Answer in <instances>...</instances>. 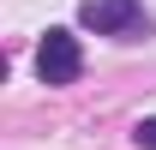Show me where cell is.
<instances>
[{"label":"cell","instance_id":"1","mask_svg":"<svg viewBox=\"0 0 156 150\" xmlns=\"http://www.w3.org/2000/svg\"><path fill=\"white\" fill-rule=\"evenodd\" d=\"M78 18L90 24L96 36H126V42L150 30V18H144V6H138V0H84V6H78Z\"/></svg>","mask_w":156,"mask_h":150},{"label":"cell","instance_id":"2","mask_svg":"<svg viewBox=\"0 0 156 150\" xmlns=\"http://www.w3.org/2000/svg\"><path fill=\"white\" fill-rule=\"evenodd\" d=\"M84 72V48H78L72 30H48L36 48V78L42 84H72V78Z\"/></svg>","mask_w":156,"mask_h":150},{"label":"cell","instance_id":"3","mask_svg":"<svg viewBox=\"0 0 156 150\" xmlns=\"http://www.w3.org/2000/svg\"><path fill=\"white\" fill-rule=\"evenodd\" d=\"M132 138H138V150H156V114H144V120H138Z\"/></svg>","mask_w":156,"mask_h":150}]
</instances>
